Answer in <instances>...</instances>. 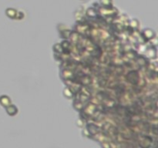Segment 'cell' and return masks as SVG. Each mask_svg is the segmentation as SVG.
<instances>
[{
    "instance_id": "cell-1",
    "label": "cell",
    "mask_w": 158,
    "mask_h": 148,
    "mask_svg": "<svg viewBox=\"0 0 158 148\" xmlns=\"http://www.w3.org/2000/svg\"><path fill=\"white\" fill-rule=\"evenodd\" d=\"M101 3L104 6H109L112 3V0H101Z\"/></svg>"
}]
</instances>
